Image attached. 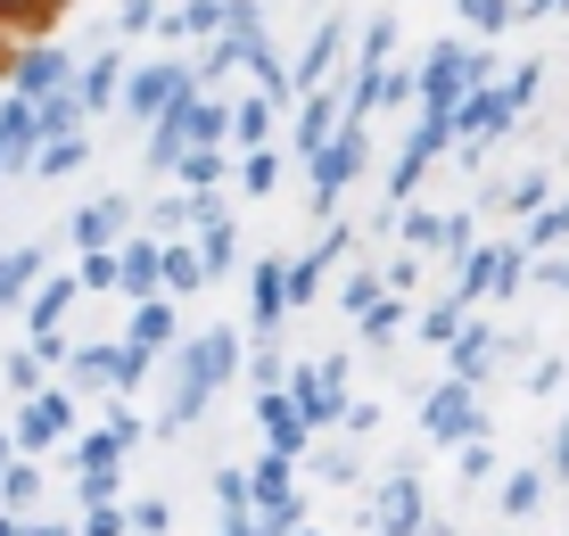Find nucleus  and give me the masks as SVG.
<instances>
[{
    "instance_id": "nucleus-1",
    "label": "nucleus",
    "mask_w": 569,
    "mask_h": 536,
    "mask_svg": "<svg viewBox=\"0 0 569 536\" xmlns=\"http://www.w3.org/2000/svg\"><path fill=\"white\" fill-rule=\"evenodd\" d=\"M281 396L298 405L306 429H322L330 413L347 405V355H322V364H306V371H281Z\"/></svg>"
},
{
    "instance_id": "nucleus-2",
    "label": "nucleus",
    "mask_w": 569,
    "mask_h": 536,
    "mask_svg": "<svg viewBox=\"0 0 569 536\" xmlns=\"http://www.w3.org/2000/svg\"><path fill=\"white\" fill-rule=\"evenodd\" d=\"M421 438H429V446H462V438H487V413L470 405V380H446V388L421 405Z\"/></svg>"
},
{
    "instance_id": "nucleus-3",
    "label": "nucleus",
    "mask_w": 569,
    "mask_h": 536,
    "mask_svg": "<svg viewBox=\"0 0 569 536\" xmlns=\"http://www.w3.org/2000/svg\"><path fill=\"white\" fill-rule=\"evenodd\" d=\"M67 429H74V396H67V388H33L26 413H17V429H9V446H17V454H50Z\"/></svg>"
},
{
    "instance_id": "nucleus-4",
    "label": "nucleus",
    "mask_w": 569,
    "mask_h": 536,
    "mask_svg": "<svg viewBox=\"0 0 569 536\" xmlns=\"http://www.w3.org/2000/svg\"><path fill=\"white\" fill-rule=\"evenodd\" d=\"M462 83H487V58H470L462 42H438V50H429V75H421L429 116H446V108H455V91H462Z\"/></svg>"
},
{
    "instance_id": "nucleus-5",
    "label": "nucleus",
    "mask_w": 569,
    "mask_h": 536,
    "mask_svg": "<svg viewBox=\"0 0 569 536\" xmlns=\"http://www.w3.org/2000/svg\"><path fill=\"white\" fill-rule=\"evenodd\" d=\"M421 528H429V495L413 470H397L380 487V504H371V536H421Z\"/></svg>"
},
{
    "instance_id": "nucleus-6",
    "label": "nucleus",
    "mask_w": 569,
    "mask_h": 536,
    "mask_svg": "<svg viewBox=\"0 0 569 536\" xmlns=\"http://www.w3.org/2000/svg\"><path fill=\"white\" fill-rule=\"evenodd\" d=\"M446 132H462V149L479 157V141L512 132V99H503V91H470L462 108H446Z\"/></svg>"
},
{
    "instance_id": "nucleus-7",
    "label": "nucleus",
    "mask_w": 569,
    "mask_h": 536,
    "mask_svg": "<svg viewBox=\"0 0 569 536\" xmlns=\"http://www.w3.org/2000/svg\"><path fill=\"white\" fill-rule=\"evenodd\" d=\"M356 166H363V132H356V125H347L339 141L313 149V215H330V190L356 182Z\"/></svg>"
},
{
    "instance_id": "nucleus-8",
    "label": "nucleus",
    "mask_w": 569,
    "mask_h": 536,
    "mask_svg": "<svg viewBox=\"0 0 569 536\" xmlns=\"http://www.w3.org/2000/svg\"><path fill=\"white\" fill-rule=\"evenodd\" d=\"M207 396H214V380H207V355H199V339H190V347H173V405H166V429H190Z\"/></svg>"
},
{
    "instance_id": "nucleus-9",
    "label": "nucleus",
    "mask_w": 569,
    "mask_h": 536,
    "mask_svg": "<svg viewBox=\"0 0 569 536\" xmlns=\"http://www.w3.org/2000/svg\"><path fill=\"white\" fill-rule=\"evenodd\" d=\"M257 429H264V446H272V454H289V463H298V454L313 446V429L298 421V405H289L281 388H257Z\"/></svg>"
},
{
    "instance_id": "nucleus-10",
    "label": "nucleus",
    "mask_w": 569,
    "mask_h": 536,
    "mask_svg": "<svg viewBox=\"0 0 569 536\" xmlns=\"http://www.w3.org/2000/svg\"><path fill=\"white\" fill-rule=\"evenodd\" d=\"M124 347H132V355H166V347H173V306H166V297H132Z\"/></svg>"
},
{
    "instance_id": "nucleus-11",
    "label": "nucleus",
    "mask_w": 569,
    "mask_h": 536,
    "mask_svg": "<svg viewBox=\"0 0 569 536\" xmlns=\"http://www.w3.org/2000/svg\"><path fill=\"white\" fill-rule=\"evenodd\" d=\"M446 355H455V380L479 388V380H487V364H496V322H462L455 339H446Z\"/></svg>"
},
{
    "instance_id": "nucleus-12",
    "label": "nucleus",
    "mask_w": 569,
    "mask_h": 536,
    "mask_svg": "<svg viewBox=\"0 0 569 536\" xmlns=\"http://www.w3.org/2000/svg\"><path fill=\"white\" fill-rule=\"evenodd\" d=\"M173 91H182V83H173V67H141V75L124 83V108H132V125H157V116L173 108Z\"/></svg>"
},
{
    "instance_id": "nucleus-13",
    "label": "nucleus",
    "mask_w": 569,
    "mask_h": 536,
    "mask_svg": "<svg viewBox=\"0 0 569 536\" xmlns=\"http://www.w3.org/2000/svg\"><path fill=\"white\" fill-rule=\"evenodd\" d=\"M248 297H257V330L272 339V330H281V314H289V289H281V256H264V265L248 272Z\"/></svg>"
},
{
    "instance_id": "nucleus-14",
    "label": "nucleus",
    "mask_w": 569,
    "mask_h": 536,
    "mask_svg": "<svg viewBox=\"0 0 569 536\" xmlns=\"http://www.w3.org/2000/svg\"><path fill=\"white\" fill-rule=\"evenodd\" d=\"M33 495H42V463H33V454H9V463H0V512H33Z\"/></svg>"
},
{
    "instance_id": "nucleus-15",
    "label": "nucleus",
    "mask_w": 569,
    "mask_h": 536,
    "mask_svg": "<svg viewBox=\"0 0 569 536\" xmlns=\"http://www.w3.org/2000/svg\"><path fill=\"white\" fill-rule=\"evenodd\" d=\"M116 289H124V297H157V248L149 240L116 248Z\"/></svg>"
},
{
    "instance_id": "nucleus-16",
    "label": "nucleus",
    "mask_w": 569,
    "mask_h": 536,
    "mask_svg": "<svg viewBox=\"0 0 569 536\" xmlns=\"http://www.w3.org/2000/svg\"><path fill=\"white\" fill-rule=\"evenodd\" d=\"M67 306H74V281H42V289H33V314H26V322H33V347H42V339H58Z\"/></svg>"
},
{
    "instance_id": "nucleus-17",
    "label": "nucleus",
    "mask_w": 569,
    "mask_h": 536,
    "mask_svg": "<svg viewBox=\"0 0 569 536\" xmlns=\"http://www.w3.org/2000/svg\"><path fill=\"white\" fill-rule=\"evenodd\" d=\"M33 272H42V248H9V256H0V314L33 289Z\"/></svg>"
},
{
    "instance_id": "nucleus-18",
    "label": "nucleus",
    "mask_w": 569,
    "mask_h": 536,
    "mask_svg": "<svg viewBox=\"0 0 569 536\" xmlns=\"http://www.w3.org/2000/svg\"><path fill=\"white\" fill-rule=\"evenodd\" d=\"M356 322H363V347H397V330H405V306H397V297H371V306L356 314Z\"/></svg>"
},
{
    "instance_id": "nucleus-19",
    "label": "nucleus",
    "mask_w": 569,
    "mask_h": 536,
    "mask_svg": "<svg viewBox=\"0 0 569 536\" xmlns=\"http://www.w3.org/2000/svg\"><path fill=\"white\" fill-rule=\"evenodd\" d=\"M545 487H553L545 470H512V479H503V520H528V512L545 504Z\"/></svg>"
},
{
    "instance_id": "nucleus-20",
    "label": "nucleus",
    "mask_w": 569,
    "mask_h": 536,
    "mask_svg": "<svg viewBox=\"0 0 569 536\" xmlns=\"http://www.w3.org/2000/svg\"><path fill=\"white\" fill-rule=\"evenodd\" d=\"M67 125H83V108H74L67 91H42V108H33V141H58Z\"/></svg>"
},
{
    "instance_id": "nucleus-21",
    "label": "nucleus",
    "mask_w": 569,
    "mask_h": 536,
    "mask_svg": "<svg viewBox=\"0 0 569 536\" xmlns=\"http://www.w3.org/2000/svg\"><path fill=\"white\" fill-rule=\"evenodd\" d=\"M289 479H298V463H289V454H264L257 479H248V504H272V495H289Z\"/></svg>"
},
{
    "instance_id": "nucleus-22",
    "label": "nucleus",
    "mask_w": 569,
    "mask_h": 536,
    "mask_svg": "<svg viewBox=\"0 0 569 536\" xmlns=\"http://www.w3.org/2000/svg\"><path fill=\"white\" fill-rule=\"evenodd\" d=\"M157 281L166 289H199L207 272H199V248H157Z\"/></svg>"
},
{
    "instance_id": "nucleus-23",
    "label": "nucleus",
    "mask_w": 569,
    "mask_h": 536,
    "mask_svg": "<svg viewBox=\"0 0 569 536\" xmlns=\"http://www.w3.org/2000/svg\"><path fill=\"white\" fill-rule=\"evenodd\" d=\"M199 355H207V380H214V388H223L231 371H240V339H231V330H207Z\"/></svg>"
},
{
    "instance_id": "nucleus-24",
    "label": "nucleus",
    "mask_w": 569,
    "mask_h": 536,
    "mask_svg": "<svg viewBox=\"0 0 569 536\" xmlns=\"http://www.w3.org/2000/svg\"><path fill=\"white\" fill-rule=\"evenodd\" d=\"M58 75H67V58H58V50H33V58H26V75H17V91L42 99V91H58Z\"/></svg>"
},
{
    "instance_id": "nucleus-25",
    "label": "nucleus",
    "mask_w": 569,
    "mask_h": 536,
    "mask_svg": "<svg viewBox=\"0 0 569 536\" xmlns=\"http://www.w3.org/2000/svg\"><path fill=\"white\" fill-rule=\"evenodd\" d=\"M67 463H74V470H116V463H124V446H116L108 429H91V438H74Z\"/></svg>"
},
{
    "instance_id": "nucleus-26",
    "label": "nucleus",
    "mask_w": 569,
    "mask_h": 536,
    "mask_svg": "<svg viewBox=\"0 0 569 536\" xmlns=\"http://www.w3.org/2000/svg\"><path fill=\"white\" fill-rule=\"evenodd\" d=\"M124 528H132V536H166V528H173V504H166V495H141V504L124 512Z\"/></svg>"
},
{
    "instance_id": "nucleus-27",
    "label": "nucleus",
    "mask_w": 569,
    "mask_h": 536,
    "mask_svg": "<svg viewBox=\"0 0 569 536\" xmlns=\"http://www.w3.org/2000/svg\"><path fill=\"white\" fill-rule=\"evenodd\" d=\"M74 289H116V248H83V265H74Z\"/></svg>"
},
{
    "instance_id": "nucleus-28",
    "label": "nucleus",
    "mask_w": 569,
    "mask_h": 536,
    "mask_svg": "<svg viewBox=\"0 0 569 536\" xmlns=\"http://www.w3.org/2000/svg\"><path fill=\"white\" fill-rule=\"evenodd\" d=\"M116 224H124V207H91L83 224H74V240H83V248H108V240H116Z\"/></svg>"
},
{
    "instance_id": "nucleus-29",
    "label": "nucleus",
    "mask_w": 569,
    "mask_h": 536,
    "mask_svg": "<svg viewBox=\"0 0 569 536\" xmlns=\"http://www.w3.org/2000/svg\"><path fill=\"white\" fill-rule=\"evenodd\" d=\"M553 240H569V198H561V207H545V215H537V231H528V256H545Z\"/></svg>"
},
{
    "instance_id": "nucleus-30",
    "label": "nucleus",
    "mask_w": 569,
    "mask_h": 536,
    "mask_svg": "<svg viewBox=\"0 0 569 536\" xmlns=\"http://www.w3.org/2000/svg\"><path fill=\"white\" fill-rule=\"evenodd\" d=\"M545 198H553V182H545V173H520V182L503 190V207H512V215H537Z\"/></svg>"
},
{
    "instance_id": "nucleus-31",
    "label": "nucleus",
    "mask_w": 569,
    "mask_h": 536,
    "mask_svg": "<svg viewBox=\"0 0 569 536\" xmlns=\"http://www.w3.org/2000/svg\"><path fill=\"white\" fill-rule=\"evenodd\" d=\"M455 330H462V306H455V297L421 314V339H429V347H446V339H455Z\"/></svg>"
},
{
    "instance_id": "nucleus-32",
    "label": "nucleus",
    "mask_w": 569,
    "mask_h": 536,
    "mask_svg": "<svg viewBox=\"0 0 569 536\" xmlns=\"http://www.w3.org/2000/svg\"><path fill=\"white\" fill-rule=\"evenodd\" d=\"M330 58H339V26H313V50H306V83H322Z\"/></svg>"
},
{
    "instance_id": "nucleus-33",
    "label": "nucleus",
    "mask_w": 569,
    "mask_h": 536,
    "mask_svg": "<svg viewBox=\"0 0 569 536\" xmlns=\"http://www.w3.org/2000/svg\"><path fill=\"white\" fill-rule=\"evenodd\" d=\"M455 463H462V479H470V487H479V479H496V446H487V438H462Z\"/></svg>"
},
{
    "instance_id": "nucleus-34",
    "label": "nucleus",
    "mask_w": 569,
    "mask_h": 536,
    "mask_svg": "<svg viewBox=\"0 0 569 536\" xmlns=\"http://www.w3.org/2000/svg\"><path fill=\"white\" fill-rule=\"evenodd\" d=\"M74 504H116V470H74Z\"/></svg>"
},
{
    "instance_id": "nucleus-35",
    "label": "nucleus",
    "mask_w": 569,
    "mask_h": 536,
    "mask_svg": "<svg viewBox=\"0 0 569 536\" xmlns=\"http://www.w3.org/2000/svg\"><path fill=\"white\" fill-rule=\"evenodd\" d=\"M313 463H322V479H330V487H356V479H363L356 446H339V454H313Z\"/></svg>"
},
{
    "instance_id": "nucleus-36",
    "label": "nucleus",
    "mask_w": 569,
    "mask_h": 536,
    "mask_svg": "<svg viewBox=\"0 0 569 536\" xmlns=\"http://www.w3.org/2000/svg\"><path fill=\"white\" fill-rule=\"evenodd\" d=\"M9 388H17V396L42 388V355H33V347H17V355H9Z\"/></svg>"
},
{
    "instance_id": "nucleus-37",
    "label": "nucleus",
    "mask_w": 569,
    "mask_h": 536,
    "mask_svg": "<svg viewBox=\"0 0 569 536\" xmlns=\"http://www.w3.org/2000/svg\"><path fill=\"white\" fill-rule=\"evenodd\" d=\"M455 9H462V17H470V26H479V33H496L503 17H512V0H455Z\"/></svg>"
},
{
    "instance_id": "nucleus-38",
    "label": "nucleus",
    "mask_w": 569,
    "mask_h": 536,
    "mask_svg": "<svg viewBox=\"0 0 569 536\" xmlns=\"http://www.w3.org/2000/svg\"><path fill=\"white\" fill-rule=\"evenodd\" d=\"M322 141H330V108H322V99H313V108H306V125H298V149L313 157Z\"/></svg>"
},
{
    "instance_id": "nucleus-39",
    "label": "nucleus",
    "mask_w": 569,
    "mask_h": 536,
    "mask_svg": "<svg viewBox=\"0 0 569 536\" xmlns=\"http://www.w3.org/2000/svg\"><path fill=\"white\" fill-rule=\"evenodd\" d=\"M83 166V141H67V132H58V141L42 149V173H74Z\"/></svg>"
},
{
    "instance_id": "nucleus-40",
    "label": "nucleus",
    "mask_w": 569,
    "mask_h": 536,
    "mask_svg": "<svg viewBox=\"0 0 569 536\" xmlns=\"http://www.w3.org/2000/svg\"><path fill=\"white\" fill-rule=\"evenodd\" d=\"M173 166H182V173H190V182H199V190H214V173H223V166H214V149H182V157H173Z\"/></svg>"
},
{
    "instance_id": "nucleus-41",
    "label": "nucleus",
    "mask_w": 569,
    "mask_h": 536,
    "mask_svg": "<svg viewBox=\"0 0 569 536\" xmlns=\"http://www.w3.org/2000/svg\"><path fill=\"white\" fill-rule=\"evenodd\" d=\"M182 26H190V33H207V26H231V9H223V0H190V9H182Z\"/></svg>"
},
{
    "instance_id": "nucleus-42",
    "label": "nucleus",
    "mask_w": 569,
    "mask_h": 536,
    "mask_svg": "<svg viewBox=\"0 0 569 536\" xmlns=\"http://www.w3.org/2000/svg\"><path fill=\"white\" fill-rule=\"evenodd\" d=\"M214 495H223V512H248V470H214Z\"/></svg>"
},
{
    "instance_id": "nucleus-43",
    "label": "nucleus",
    "mask_w": 569,
    "mask_h": 536,
    "mask_svg": "<svg viewBox=\"0 0 569 536\" xmlns=\"http://www.w3.org/2000/svg\"><path fill=\"white\" fill-rule=\"evenodd\" d=\"M108 438H116V446H141V413L116 405V413H108Z\"/></svg>"
},
{
    "instance_id": "nucleus-44",
    "label": "nucleus",
    "mask_w": 569,
    "mask_h": 536,
    "mask_svg": "<svg viewBox=\"0 0 569 536\" xmlns=\"http://www.w3.org/2000/svg\"><path fill=\"white\" fill-rule=\"evenodd\" d=\"M405 240H413V248H438L446 224H438V215H405Z\"/></svg>"
},
{
    "instance_id": "nucleus-45",
    "label": "nucleus",
    "mask_w": 569,
    "mask_h": 536,
    "mask_svg": "<svg viewBox=\"0 0 569 536\" xmlns=\"http://www.w3.org/2000/svg\"><path fill=\"white\" fill-rule=\"evenodd\" d=\"M561 380H569V364H561V355H545V364H537V380H528V388H537V396H561Z\"/></svg>"
},
{
    "instance_id": "nucleus-46",
    "label": "nucleus",
    "mask_w": 569,
    "mask_h": 536,
    "mask_svg": "<svg viewBox=\"0 0 569 536\" xmlns=\"http://www.w3.org/2000/svg\"><path fill=\"white\" fill-rule=\"evenodd\" d=\"M231 125H240V141H248V149H257V141H264V99H248V108H240V116H231Z\"/></svg>"
},
{
    "instance_id": "nucleus-47",
    "label": "nucleus",
    "mask_w": 569,
    "mask_h": 536,
    "mask_svg": "<svg viewBox=\"0 0 569 536\" xmlns=\"http://www.w3.org/2000/svg\"><path fill=\"white\" fill-rule=\"evenodd\" d=\"M371 297H380V281H371V272H356V281H347V297H339V306H347V314H363Z\"/></svg>"
},
{
    "instance_id": "nucleus-48",
    "label": "nucleus",
    "mask_w": 569,
    "mask_h": 536,
    "mask_svg": "<svg viewBox=\"0 0 569 536\" xmlns=\"http://www.w3.org/2000/svg\"><path fill=\"white\" fill-rule=\"evenodd\" d=\"M545 479H569V413H561V429H553V463H545Z\"/></svg>"
},
{
    "instance_id": "nucleus-49",
    "label": "nucleus",
    "mask_w": 569,
    "mask_h": 536,
    "mask_svg": "<svg viewBox=\"0 0 569 536\" xmlns=\"http://www.w3.org/2000/svg\"><path fill=\"white\" fill-rule=\"evenodd\" d=\"M83 91H91V108H100V99L116 91V58H100V67H91V83H83Z\"/></svg>"
},
{
    "instance_id": "nucleus-50",
    "label": "nucleus",
    "mask_w": 569,
    "mask_h": 536,
    "mask_svg": "<svg viewBox=\"0 0 569 536\" xmlns=\"http://www.w3.org/2000/svg\"><path fill=\"white\" fill-rule=\"evenodd\" d=\"M141 26H157V0H124V33H141Z\"/></svg>"
},
{
    "instance_id": "nucleus-51",
    "label": "nucleus",
    "mask_w": 569,
    "mask_h": 536,
    "mask_svg": "<svg viewBox=\"0 0 569 536\" xmlns=\"http://www.w3.org/2000/svg\"><path fill=\"white\" fill-rule=\"evenodd\" d=\"M537 281L545 289H569V265H537Z\"/></svg>"
},
{
    "instance_id": "nucleus-52",
    "label": "nucleus",
    "mask_w": 569,
    "mask_h": 536,
    "mask_svg": "<svg viewBox=\"0 0 569 536\" xmlns=\"http://www.w3.org/2000/svg\"><path fill=\"white\" fill-rule=\"evenodd\" d=\"M17 536H74V528H58V520H26Z\"/></svg>"
},
{
    "instance_id": "nucleus-53",
    "label": "nucleus",
    "mask_w": 569,
    "mask_h": 536,
    "mask_svg": "<svg viewBox=\"0 0 569 536\" xmlns=\"http://www.w3.org/2000/svg\"><path fill=\"white\" fill-rule=\"evenodd\" d=\"M223 536H257V528H248V512H223Z\"/></svg>"
},
{
    "instance_id": "nucleus-54",
    "label": "nucleus",
    "mask_w": 569,
    "mask_h": 536,
    "mask_svg": "<svg viewBox=\"0 0 569 536\" xmlns=\"http://www.w3.org/2000/svg\"><path fill=\"white\" fill-rule=\"evenodd\" d=\"M17 528H26V512H0V536H17Z\"/></svg>"
},
{
    "instance_id": "nucleus-55",
    "label": "nucleus",
    "mask_w": 569,
    "mask_h": 536,
    "mask_svg": "<svg viewBox=\"0 0 569 536\" xmlns=\"http://www.w3.org/2000/svg\"><path fill=\"white\" fill-rule=\"evenodd\" d=\"M9 454H17V446H9V429H0V463H9Z\"/></svg>"
},
{
    "instance_id": "nucleus-56",
    "label": "nucleus",
    "mask_w": 569,
    "mask_h": 536,
    "mask_svg": "<svg viewBox=\"0 0 569 536\" xmlns=\"http://www.w3.org/2000/svg\"><path fill=\"white\" fill-rule=\"evenodd\" d=\"M289 536H322V528H289Z\"/></svg>"
},
{
    "instance_id": "nucleus-57",
    "label": "nucleus",
    "mask_w": 569,
    "mask_h": 536,
    "mask_svg": "<svg viewBox=\"0 0 569 536\" xmlns=\"http://www.w3.org/2000/svg\"><path fill=\"white\" fill-rule=\"evenodd\" d=\"M421 536H446V528H421Z\"/></svg>"
}]
</instances>
